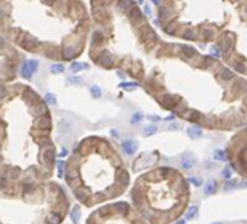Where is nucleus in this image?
I'll return each mask as SVG.
<instances>
[{"label": "nucleus", "instance_id": "nucleus-1", "mask_svg": "<svg viewBox=\"0 0 247 224\" xmlns=\"http://www.w3.org/2000/svg\"><path fill=\"white\" fill-rule=\"evenodd\" d=\"M102 67H106V68H109V67H112V64H113V61H112V58H111V55L109 54H106V53H103V54H100L98 57V60H96Z\"/></svg>", "mask_w": 247, "mask_h": 224}, {"label": "nucleus", "instance_id": "nucleus-2", "mask_svg": "<svg viewBox=\"0 0 247 224\" xmlns=\"http://www.w3.org/2000/svg\"><path fill=\"white\" fill-rule=\"evenodd\" d=\"M137 143L135 141H132V140H126V141H124L122 143V148H124V152L128 153V154H134L135 152H137Z\"/></svg>", "mask_w": 247, "mask_h": 224}, {"label": "nucleus", "instance_id": "nucleus-3", "mask_svg": "<svg viewBox=\"0 0 247 224\" xmlns=\"http://www.w3.org/2000/svg\"><path fill=\"white\" fill-rule=\"evenodd\" d=\"M193 165H195V159H193V156L190 154V153H185L183 156H182V167H185V169H190V167H193Z\"/></svg>", "mask_w": 247, "mask_h": 224}, {"label": "nucleus", "instance_id": "nucleus-4", "mask_svg": "<svg viewBox=\"0 0 247 224\" xmlns=\"http://www.w3.org/2000/svg\"><path fill=\"white\" fill-rule=\"evenodd\" d=\"M22 45H23V48H26V49H29V51H32V49H35V47L38 45V42H36L35 38L26 36L25 40H22Z\"/></svg>", "mask_w": 247, "mask_h": 224}, {"label": "nucleus", "instance_id": "nucleus-5", "mask_svg": "<svg viewBox=\"0 0 247 224\" xmlns=\"http://www.w3.org/2000/svg\"><path fill=\"white\" fill-rule=\"evenodd\" d=\"M188 134L192 138H199L202 135V130L199 127H190V128H188Z\"/></svg>", "mask_w": 247, "mask_h": 224}, {"label": "nucleus", "instance_id": "nucleus-6", "mask_svg": "<svg viewBox=\"0 0 247 224\" xmlns=\"http://www.w3.org/2000/svg\"><path fill=\"white\" fill-rule=\"evenodd\" d=\"M70 68H71V72L77 73V72H80V70H87L89 66H87L86 63H73Z\"/></svg>", "mask_w": 247, "mask_h": 224}, {"label": "nucleus", "instance_id": "nucleus-7", "mask_svg": "<svg viewBox=\"0 0 247 224\" xmlns=\"http://www.w3.org/2000/svg\"><path fill=\"white\" fill-rule=\"evenodd\" d=\"M217 191V182L215 180H209L207 185H205V194H214Z\"/></svg>", "mask_w": 247, "mask_h": 224}, {"label": "nucleus", "instance_id": "nucleus-8", "mask_svg": "<svg viewBox=\"0 0 247 224\" xmlns=\"http://www.w3.org/2000/svg\"><path fill=\"white\" fill-rule=\"evenodd\" d=\"M36 125L39 127V128H49V125H51L49 117H44V118H41V119H38V121H36Z\"/></svg>", "mask_w": 247, "mask_h": 224}, {"label": "nucleus", "instance_id": "nucleus-9", "mask_svg": "<svg viewBox=\"0 0 247 224\" xmlns=\"http://www.w3.org/2000/svg\"><path fill=\"white\" fill-rule=\"evenodd\" d=\"M70 217H71V221L74 224L79 223V218H80V208L79 207H74L71 210V214H70Z\"/></svg>", "mask_w": 247, "mask_h": 224}, {"label": "nucleus", "instance_id": "nucleus-10", "mask_svg": "<svg viewBox=\"0 0 247 224\" xmlns=\"http://www.w3.org/2000/svg\"><path fill=\"white\" fill-rule=\"evenodd\" d=\"M76 195H77V198L79 199H86V198H89V195H90V192L87 191V189H83V188H80V189H76Z\"/></svg>", "mask_w": 247, "mask_h": 224}, {"label": "nucleus", "instance_id": "nucleus-11", "mask_svg": "<svg viewBox=\"0 0 247 224\" xmlns=\"http://www.w3.org/2000/svg\"><path fill=\"white\" fill-rule=\"evenodd\" d=\"M144 40L145 41H154L156 40V34H154L151 29H148V28H144Z\"/></svg>", "mask_w": 247, "mask_h": 224}, {"label": "nucleus", "instance_id": "nucleus-12", "mask_svg": "<svg viewBox=\"0 0 247 224\" xmlns=\"http://www.w3.org/2000/svg\"><path fill=\"white\" fill-rule=\"evenodd\" d=\"M68 130H70V124H68L67 119H63V121L60 122V133L61 134H67Z\"/></svg>", "mask_w": 247, "mask_h": 224}, {"label": "nucleus", "instance_id": "nucleus-13", "mask_svg": "<svg viewBox=\"0 0 247 224\" xmlns=\"http://www.w3.org/2000/svg\"><path fill=\"white\" fill-rule=\"evenodd\" d=\"M177 100V98L176 96H166V98L163 99V103H166V106L167 108H170L175 105V102Z\"/></svg>", "mask_w": 247, "mask_h": 224}, {"label": "nucleus", "instance_id": "nucleus-14", "mask_svg": "<svg viewBox=\"0 0 247 224\" xmlns=\"http://www.w3.org/2000/svg\"><path fill=\"white\" fill-rule=\"evenodd\" d=\"M90 93H92L93 98H100L102 92H100V89H99L98 85H93V86H90Z\"/></svg>", "mask_w": 247, "mask_h": 224}, {"label": "nucleus", "instance_id": "nucleus-15", "mask_svg": "<svg viewBox=\"0 0 247 224\" xmlns=\"http://www.w3.org/2000/svg\"><path fill=\"white\" fill-rule=\"evenodd\" d=\"M22 76L25 79H29L32 76V72H31V68H29V66H28V63H25L22 66Z\"/></svg>", "mask_w": 247, "mask_h": 224}, {"label": "nucleus", "instance_id": "nucleus-16", "mask_svg": "<svg viewBox=\"0 0 247 224\" xmlns=\"http://www.w3.org/2000/svg\"><path fill=\"white\" fill-rule=\"evenodd\" d=\"M156 131H157V128H156L154 125H148V127H145V128L143 130V134L148 137V135H153Z\"/></svg>", "mask_w": 247, "mask_h": 224}, {"label": "nucleus", "instance_id": "nucleus-17", "mask_svg": "<svg viewBox=\"0 0 247 224\" xmlns=\"http://www.w3.org/2000/svg\"><path fill=\"white\" fill-rule=\"evenodd\" d=\"M45 102L48 103V105H55V103H57V99H55V96L53 93H47L45 95Z\"/></svg>", "mask_w": 247, "mask_h": 224}, {"label": "nucleus", "instance_id": "nucleus-18", "mask_svg": "<svg viewBox=\"0 0 247 224\" xmlns=\"http://www.w3.org/2000/svg\"><path fill=\"white\" fill-rule=\"evenodd\" d=\"M51 72L53 73H63L64 66L63 64H53V66H51Z\"/></svg>", "mask_w": 247, "mask_h": 224}, {"label": "nucleus", "instance_id": "nucleus-19", "mask_svg": "<svg viewBox=\"0 0 247 224\" xmlns=\"http://www.w3.org/2000/svg\"><path fill=\"white\" fill-rule=\"evenodd\" d=\"M196 211H198L196 207H190V208L188 210V212H186V218H188V220L193 218V217L196 215Z\"/></svg>", "mask_w": 247, "mask_h": 224}, {"label": "nucleus", "instance_id": "nucleus-20", "mask_svg": "<svg viewBox=\"0 0 247 224\" xmlns=\"http://www.w3.org/2000/svg\"><path fill=\"white\" fill-rule=\"evenodd\" d=\"M214 157H215L217 160H225V159H227V156H225V153L222 152V150H217V152L214 153Z\"/></svg>", "mask_w": 247, "mask_h": 224}, {"label": "nucleus", "instance_id": "nucleus-21", "mask_svg": "<svg viewBox=\"0 0 247 224\" xmlns=\"http://www.w3.org/2000/svg\"><path fill=\"white\" fill-rule=\"evenodd\" d=\"M44 157H45V160H48V163H53V161H54V152H53V150L45 152L44 153Z\"/></svg>", "mask_w": 247, "mask_h": 224}, {"label": "nucleus", "instance_id": "nucleus-22", "mask_svg": "<svg viewBox=\"0 0 247 224\" xmlns=\"http://www.w3.org/2000/svg\"><path fill=\"white\" fill-rule=\"evenodd\" d=\"M48 221H49V224H58V223H60V215L51 214V215L48 217Z\"/></svg>", "mask_w": 247, "mask_h": 224}, {"label": "nucleus", "instance_id": "nucleus-23", "mask_svg": "<svg viewBox=\"0 0 247 224\" xmlns=\"http://www.w3.org/2000/svg\"><path fill=\"white\" fill-rule=\"evenodd\" d=\"M182 49H183V54L188 55V57H193V55H195V49L190 48V47H183Z\"/></svg>", "mask_w": 247, "mask_h": 224}, {"label": "nucleus", "instance_id": "nucleus-24", "mask_svg": "<svg viewBox=\"0 0 247 224\" xmlns=\"http://www.w3.org/2000/svg\"><path fill=\"white\" fill-rule=\"evenodd\" d=\"M28 66H29L32 73H35L36 68H38V61H36V60H31V61H28Z\"/></svg>", "mask_w": 247, "mask_h": 224}, {"label": "nucleus", "instance_id": "nucleus-25", "mask_svg": "<svg viewBox=\"0 0 247 224\" xmlns=\"http://www.w3.org/2000/svg\"><path fill=\"white\" fill-rule=\"evenodd\" d=\"M130 16H131V19H138V18H141V12H140L138 9H132L130 12Z\"/></svg>", "mask_w": 247, "mask_h": 224}, {"label": "nucleus", "instance_id": "nucleus-26", "mask_svg": "<svg viewBox=\"0 0 247 224\" xmlns=\"http://www.w3.org/2000/svg\"><path fill=\"white\" fill-rule=\"evenodd\" d=\"M141 119H143V114L137 112V114H134V115H132V118H131V122H132V124H137V122L141 121Z\"/></svg>", "mask_w": 247, "mask_h": 224}, {"label": "nucleus", "instance_id": "nucleus-27", "mask_svg": "<svg viewBox=\"0 0 247 224\" xmlns=\"http://www.w3.org/2000/svg\"><path fill=\"white\" fill-rule=\"evenodd\" d=\"M64 166H66V163H64L63 160H60V163H58V176L60 178L64 176Z\"/></svg>", "mask_w": 247, "mask_h": 224}, {"label": "nucleus", "instance_id": "nucleus-28", "mask_svg": "<svg viewBox=\"0 0 247 224\" xmlns=\"http://www.w3.org/2000/svg\"><path fill=\"white\" fill-rule=\"evenodd\" d=\"M128 179H130V175H128L126 172H122V173H121V182L124 185H126V184H128Z\"/></svg>", "mask_w": 247, "mask_h": 224}, {"label": "nucleus", "instance_id": "nucleus-29", "mask_svg": "<svg viewBox=\"0 0 247 224\" xmlns=\"http://www.w3.org/2000/svg\"><path fill=\"white\" fill-rule=\"evenodd\" d=\"M121 87H124V89H126V90H134L135 87H137V85H131V83H122Z\"/></svg>", "mask_w": 247, "mask_h": 224}, {"label": "nucleus", "instance_id": "nucleus-30", "mask_svg": "<svg viewBox=\"0 0 247 224\" xmlns=\"http://www.w3.org/2000/svg\"><path fill=\"white\" fill-rule=\"evenodd\" d=\"M100 40H102V34H100V32H96V34L93 35V42L94 44H98Z\"/></svg>", "mask_w": 247, "mask_h": 224}, {"label": "nucleus", "instance_id": "nucleus-31", "mask_svg": "<svg viewBox=\"0 0 247 224\" xmlns=\"http://www.w3.org/2000/svg\"><path fill=\"white\" fill-rule=\"evenodd\" d=\"M222 175H224V178L230 179V178H231V170H230V169H224V172H222Z\"/></svg>", "mask_w": 247, "mask_h": 224}, {"label": "nucleus", "instance_id": "nucleus-32", "mask_svg": "<svg viewBox=\"0 0 247 224\" xmlns=\"http://www.w3.org/2000/svg\"><path fill=\"white\" fill-rule=\"evenodd\" d=\"M5 186H7V182H6L5 178L0 176V188H5Z\"/></svg>", "mask_w": 247, "mask_h": 224}, {"label": "nucleus", "instance_id": "nucleus-33", "mask_svg": "<svg viewBox=\"0 0 247 224\" xmlns=\"http://www.w3.org/2000/svg\"><path fill=\"white\" fill-rule=\"evenodd\" d=\"M70 83H73V85H79V83H80V79H77V77H73V79H70Z\"/></svg>", "mask_w": 247, "mask_h": 224}, {"label": "nucleus", "instance_id": "nucleus-34", "mask_svg": "<svg viewBox=\"0 0 247 224\" xmlns=\"http://www.w3.org/2000/svg\"><path fill=\"white\" fill-rule=\"evenodd\" d=\"M211 54H212V55H217V57H218V55H220V51H218L217 48H212L211 49Z\"/></svg>", "mask_w": 247, "mask_h": 224}, {"label": "nucleus", "instance_id": "nucleus-35", "mask_svg": "<svg viewBox=\"0 0 247 224\" xmlns=\"http://www.w3.org/2000/svg\"><path fill=\"white\" fill-rule=\"evenodd\" d=\"M222 76H224V77H225V79H230V77L233 76V74H231V73H230V72H227V70H225V72H224V73H222Z\"/></svg>", "mask_w": 247, "mask_h": 224}, {"label": "nucleus", "instance_id": "nucleus-36", "mask_svg": "<svg viewBox=\"0 0 247 224\" xmlns=\"http://www.w3.org/2000/svg\"><path fill=\"white\" fill-rule=\"evenodd\" d=\"M190 182H192V184H195V185H201V180L195 179V178H190Z\"/></svg>", "mask_w": 247, "mask_h": 224}, {"label": "nucleus", "instance_id": "nucleus-37", "mask_svg": "<svg viewBox=\"0 0 247 224\" xmlns=\"http://www.w3.org/2000/svg\"><path fill=\"white\" fill-rule=\"evenodd\" d=\"M32 191H34V188H32L31 185H26V188H25V192L29 194V192H32Z\"/></svg>", "mask_w": 247, "mask_h": 224}, {"label": "nucleus", "instance_id": "nucleus-38", "mask_svg": "<svg viewBox=\"0 0 247 224\" xmlns=\"http://www.w3.org/2000/svg\"><path fill=\"white\" fill-rule=\"evenodd\" d=\"M148 119H151V121H158L160 118H158L157 115H151V117H148Z\"/></svg>", "mask_w": 247, "mask_h": 224}, {"label": "nucleus", "instance_id": "nucleus-39", "mask_svg": "<svg viewBox=\"0 0 247 224\" xmlns=\"http://www.w3.org/2000/svg\"><path fill=\"white\" fill-rule=\"evenodd\" d=\"M111 133H112V135H113V137H118V135H119V134H118V133H117V131H115V130H112V131H111Z\"/></svg>", "mask_w": 247, "mask_h": 224}, {"label": "nucleus", "instance_id": "nucleus-40", "mask_svg": "<svg viewBox=\"0 0 247 224\" xmlns=\"http://www.w3.org/2000/svg\"><path fill=\"white\" fill-rule=\"evenodd\" d=\"M3 44H5V41H3V38L0 36V47H3Z\"/></svg>", "mask_w": 247, "mask_h": 224}, {"label": "nucleus", "instance_id": "nucleus-41", "mask_svg": "<svg viewBox=\"0 0 247 224\" xmlns=\"http://www.w3.org/2000/svg\"><path fill=\"white\" fill-rule=\"evenodd\" d=\"M3 16H5V13H3V10L0 9V18H3Z\"/></svg>", "mask_w": 247, "mask_h": 224}, {"label": "nucleus", "instance_id": "nucleus-42", "mask_svg": "<svg viewBox=\"0 0 247 224\" xmlns=\"http://www.w3.org/2000/svg\"><path fill=\"white\" fill-rule=\"evenodd\" d=\"M177 224H185V221H183V220H182V221H179V223H177Z\"/></svg>", "mask_w": 247, "mask_h": 224}, {"label": "nucleus", "instance_id": "nucleus-43", "mask_svg": "<svg viewBox=\"0 0 247 224\" xmlns=\"http://www.w3.org/2000/svg\"><path fill=\"white\" fill-rule=\"evenodd\" d=\"M215 224H221V223H215Z\"/></svg>", "mask_w": 247, "mask_h": 224}]
</instances>
